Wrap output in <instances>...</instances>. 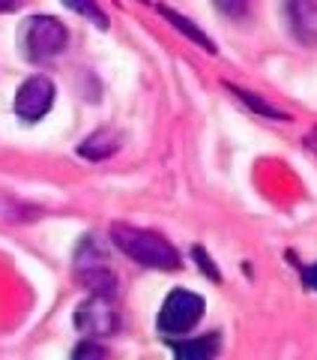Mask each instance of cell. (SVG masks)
I'll use <instances>...</instances> for the list:
<instances>
[{"mask_svg":"<svg viewBox=\"0 0 317 360\" xmlns=\"http://www.w3.org/2000/svg\"><path fill=\"white\" fill-rule=\"evenodd\" d=\"M111 240H114V246L123 255L132 258L141 267H153V270L180 267V252L174 250V243L165 240L156 231L135 229V225H126V222H114L111 225Z\"/></svg>","mask_w":317,"mask_h":360,"instance_id":"cell-1","label":"cell"},{"mask_svg":"<svg viewBox=\"0 0 317 360\" xmlns=\"http://www.w3.org/2000/svg\"><path fill=\"white\" fill-rule=\"evenodd\" d=\"M66 42H69V33H66L63 21L51 18V15H33L25 21V27H21V49H25L27 60H33V63L58 58L66 49Z\"/></svg>","mask_w":317,"mask_h":360,"instance_id":"cell-2","label":"cell"},{"mask_svg":"<svg viewBox=\"0 0 317 360\" xmlns=\"http://www.w3.org/2000/svg\"><path fill=\"white\" fill-rule=\"evenodd\" d=\"M201 319H203V297L189 288H174L165 297L162 309H158L156 328L165 336H183L189 330H195V324Z\"/></svg>","mask_w":317,"mask_h":360,"instance_id":"cell-3","label":"cell"},{"mask_svg":"<svg viewBox=\"0 0 317 360\" xmlns=\"http://www.w3.org/2000/svg\"><path fill=\"white\" fill-rule=\"evenodd\" d=\"M75 276L90 295H105L114 297L117 295V276L111 270L105 252L96 246V240H84L75 252Z\"/></svg>","mask_w":317,"mask_h":360,"instance_id":"cell-4","label":"cell"},{"mask_svg":"<svg viewBox=\"0 0 317 360\" xmlns=\"http://www.w3.org/2000/svg\"><path fill=\"white\" fill-rule=\"evenodd\" d=\"M75 328L87 336H111L120 330V312L114 307V297L90 295L81 307L75 309Z\"/></svg>","mask_w":317,"mask_h":360,"instance_id":"cell-5","label":"cell"},{"mask_svg":"<svg viewBox=\"0 0 317 360\" xmlns=\"http://www.w3.org/2000/svg\"><path fill=\"white\" fill-rule=\"evenodd\" d=\"M54 105V84L45 75H30L15 94V115L27 123H36Z\"/></svg>","mask_w":317,"mask_h":360,"instance_id":"cell-6","label":"cell"},{"mask_svg":"<svg viewBox=\"0 0 317 360\" xmlns=\"http://www.w3.org/2000/svg\"><path fill=\"white\" fill-rule=\"evenodd\" d=\"M285 15L302 45H317V0H285Z\"/></svg>","mask_w":317,"mask_h":360,"instance_id":"cell-7","label":"cell"},{"mask_svg":"<svg viewBox=\"0 0 317 360\" xmlns=\"http://www.w3.org/2000/svg\"><path fill=\"white\" fill-rule=\"evenodd\" d=\"M174 357L180 360H207L219 354V336H201V340H186L174 342Z\"/></svg>","mask_w":317,"mask_h":360,"instance_id":"cell-8","label":"cell"},{"mask_svg":"<svg viewBox=\"0 0 317 360\" xmlns=\"http://www.w3.org/2000/svg\"><path fill=\"white\" fill-rule=\"evenodd\" d=\"M120 148V139L114 132H108V129H99V132H93L90 139L81 144V156H87V160H108L111 153H114Z\"/></svg>","mask_w":317,"mask_h":360,"instance_id":"cell-9","label":"cell"},{"mask_svg":"<svg viewBox=\"0 0 317 360\" xmlns=\"http://www.w3.org/2000/svg\"><path fill=\"white\" fill-rule=\"evenodd\" d=\"M158 13H162L168 21H171V25L180 30V33H186V37L191 39V42H195V45H201V49L203 51H216V45H213V39L207 37V33H203L198 25H191V21L189 18H183V15H177L174 13V9L171 6H158Z\"/></svg>","mask_w":317,"mask_h":360,"instance_id":"cell-10","label":"cell"},{"mask_svg":"<svg viewBox=\"0 0 317 360\" xmlns=\"http://www.w3.org/2000/svg\"><path fill=\"white\" fill-rule=\"evenodd\" d=\"M60 4H63V6H69L72 13H78L81 18L93 21L96 27H102V30L108 27V18H105V13H102V9H99L96 0H60Z\"/></svg>","mask_w":317,"mask_h":360,"instance_id":"cell-11","label":"cell"},{"mask_svg":"<svg viewBox=\"0 0 317 360\" xmlns=\"http://www.w3.org/2000/svg\"><path fill=\"white\" fill-rule=\"evenodd\" d=\"M213 4H216V9L222 15L236 18V21H243L248 13H252V0H213Z\"/></svg>","mask_w":317,"mask_h":360,"instance_id":"cell-12","label":"cell"},{"mask_svg":"<svg viewBox=\"0 0 317 360\" xmlns=\"http://www.w3.org/2000/svg\"><path fill=\"white\" fill-rule=\"evenodd\" d=\"M72 357H75V360H81V357H108V352H102V348L93 345V342H81V345H78L75 352H72Z\"/></svg>","mask_w":317,"mask_h":360,"instance_id":"cell-13","label":"cell"},{"mask_svg":"<svg viewBox=\"0 0 317 360\" xmlns=\"http://www.w3.org/2000/svg\"><path fill=\"white\" fill-rule=\"evenodd\" d=\"M191 255H195V258H198V264H201V270H207V274H210V279H216V283H219V279H222V276H219V270H216V264H213V262H210V258H207V255H203V250H201V246H198V250H195V252H191Z\"/></svg>","mask_w":317,"mask_h":360,"instance_id":"cell-14","label":"cell"},{"mask_svg":"<svg viewBox=\"0 0 317 360\" xmlns=\"http://www.w3.org/2000/svg\"><path fill=\"white\" fill-rule=\"evenodd\" d=\"M302 283L317 291V264H311V267H305V270H302Z\"/></svg>","mask_w":317,"mask_h":360,"instance_id":"cell-15","label":"cell"},{"mask_svg":"<svg viewBox=\"0 0 317 360\" xmlns=\"http://www.w3.org/2000/svg\"><path fill=\"white\" fill-rule=\"evenodd\" d=\"M18 6H25V0H0V13H13Z\"/></svg>","mask_w":317,"mask_h":360,"instance_id":"cell-16","label":"cell"},{"mask_svg":"<svg viewBox=\"0 0 317 360\" xmlns=\"http://www.w3.org/2000/svg\"><path fill=\"white\" fill-rule=\"evenodd\" d=\"M305 144H309V148L317 153V135H311V139H305Z\"/></svg>","mask_w":317,"mask_h":360,"instance_id":"cell-17","label":"cell"}]
</instances>
